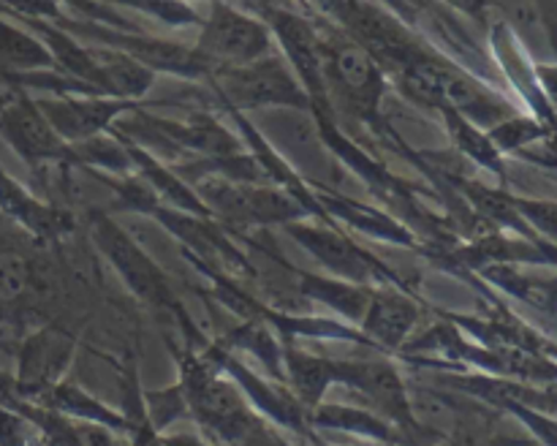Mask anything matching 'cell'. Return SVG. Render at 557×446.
I'll use <instances>...</instances> for the list:
<instances>
[{
  "label": "cell",
  "instance_id": "cell-1",
  "mask_svg": "<svg viewBox=\"0 0 557 446\" xmlns=\"http://www.w3.org/2000/svg\"><path fill=\"white\" fill-rule=\"evenodd\" d=\"M397 74H400L403 87H406V96L417 98L424 107L441 109V112L451 109V112L471 120L473 125H490L493 128V125L504 123L506 117L515 114L504 98L490 92L473 76L462 74L460 69L449 65L446 60L428 54L424 49H419Z\"/></svg>",
  "mask_w": 557,
  "mask_h": 446
},
{
  "label": "cell",
  "instance_id": "cell-2",
  "mask_svg": "<svg viewBox=\"0 0 557 446\" xmlns=\"http://www.w3.org/2000/svg\"><path fill=\"white\" fill-rule=\"evenodd\" d=\"M326 92L341 96L343 107L362 120H375L386 92L384 69L351 38H321Z\"/></svg>",
  "mask_w": 557,
  "mask_h": 446
},
{
  "label": "cell",
  "instance_id": "cell-3",
  "mask_svg": "<svg viewBox=\"0 0 557 446\" xmlns=\"http://www.w3.org/2000/svg\"><path fill=\"white\" fill-rule=\"evenodd\" d=\"M215 87L234 109L256 107H297L308 109L310 98L294 71L275 54L256 60L248 65L212 71Z\"/></svg>",
  "mask_w": 557,
  "mask_h": 446
},
{
  "label": "cell",
  "instance_id": "cell-4",
  "mask_svg": "<svg viewBox=\"0 0 557 446\" xmlns=\"http://www.w3.org/2000/svg\"><path fill=\"white\" fill-rule=\"evenodd\" d=\"M196 52L210 63L212 71L248 65L272 54V30L264 22L215 0L210 20L201 27Z\"/></svg>",
  "mask_w": 557,
  "mask_h": 446
},
{
  "label": "cell",
  "instance_id": "cell-5",
  "mask_svg": "<svg viewBox=\"0 0 557 446\" xmlns=\"http://www.w3.org/2000/svg\"><path fill=\"white\" fill-rule=\"evenodd\" d=\"M201 201H207L212 215H221L234 223H294L310 215L305 205L294 196L277 188H261L250 183H234V179H212L201 183Z\"/></svg>",
  "mask_w": 557,
  "mask_h": 446
},
{
  "label": "cell",
  "instance_id": "cell-6",
  "mask_svg": "<svg viewBox=\"0 0 557 446\" xmlns=\"http://www.w3.org/2000/svg\"><path fill=\"white\" fill-rule=\"evenodd\" d=\"M326 9L335 11L337 20L346 25L348 38L368 49L381 69L400 71L422 49L395 16L375 5L362 0H326Z\"/></svg>",
  "mask_w": 557,
  "mask_h": 446
},
{
  "label": "cell",
  "instance_id": "cell-7",
  "mask_svg": "<svg viewBox=\"0 0 557 446\" xmlns=\"http://www.w3.org/2000/svg\"><path fill=\"white\" fill-rule=\"evenodd\" d=\"M286 232L308 250L313 259H319L321 264L330 267L337 277L351 283H364L370 286L373 281L384 283V286L406 288L400 275L389 270L384 261L375 259L373 253H368L364 248H359L357 243L346 237V234L335 232L330 226H308V223H286Z\"/></svg>",
  "mask_w": 557,
  "mask_h": 446
},
{
  "label": "cell",
  "instance_id": "cell-8",
  "mask_svg": "<svg viewBox=\"0 0 557 446\" xmlns=\"http://www.w3.org/2000/svg\"><path fill=\"white\" fill-rule=\"evenodd\" d=\"M261 11L267 16V27L275 33L281 47L286 49L288 63L297 71L299 85L308 92L310 107L324 114V117H330V92H326L324 63H321V36L308 20L292 14V11L275 9V5H264Z\"/></svg>",
  "mask_w": 557,
  "mask_h": 446
},
{
  "label": "cell",
  "instance_id": "cell-9",
  "mask_svg": "<svg viewBox=\"0 0 557 446\" xmlns=\"http://www.w3.org/2000/svg\"><path fill=\"white\" fill-rule=\"evenodd\" d=\"M92 239L98 243V248L107 253V259L117 267V272L123 275V281L128 283L131 292L139 299L152 305H169V308H177L174 305L172 292L166 286V277L158 270L156 261L123 232L114 221H109L107 215L92 218Z\"/></svg>",
  "mask_w": 557,
  "mask_h": 446
},
{
  "label": "cell",
  "instance_id": "cell-10",
  "mask_svg": "<svg viewBox=\"0 0 557 446\" xmlns=\"http://www.w3.org/2000/svg\"><path fill=\"white\" fill-rule=\"evenodd\" d=\"M0 134L30 166H41L49 161H74L71 145L60 139L36 101L27 96L0 103Z\"/></svg>",
  "mask_w": 557,
  "mask_h": 446
},
{
  "label": "cell",
  "instance_id": "cell-11",
  "mask_svg": "<svg viewBox=\"0 0 557 446\" xmlns=\"http://www.w3.org/2000/svg\"><path fill=\"white\" fill-rule=\"evenodd\" d=\"M36 107L65 145H79L103 134L114 117L136 109V103L112 96H60L52 101H36Z\"/></svg>",
  "mask_w": 557,
  "mask_h": 446
},
{
  "label": "cell",
  "instance_id": "cell-12",
  "mask_svg": "<svg viewBox=\"0 0 557 446\" xmlns=\"http://www.w3.org/2000/svg\"><path fill=\"white\" fill-rule=\"evenodd\" d=\"M337 381L351 386L357 395L368 397L370 408L381 417L392 419L403 428H413L411 408H408L406 381L386 362H337Z\"/></svg>",
  "mask_w": 557,
  "mask_h": 446
},
{
  "label": "cell",
  "instance_id": "cell-13",
  "mask_svg": "<svg viewBox=\"0 0 557 446\" xmlns=\"http://www.w3.org/2000/svg\"><path fill=\"white\" fill-rule=\"evenodd\" d=\"M85 33H90L92 38L103 44H112L114 49H120L128 58L139 60L141 65L156 74V71H169V74L185 76V79H199V76L212 74L210 63L201 58L196 49H185L180 44L161 41V38H147V36H134V33H112V30H98V27H85Z\"/></svg>",
  "mask_w": 557,
  "mask_h": 446
},
{
  "label": "cell",
  "instance_id": "cell-14",
  "mask_svg": "<svg viewBox=\"0 0 557 446\" xmlns=\"http://www.w3.org/2000/svg\"><path fill=\"white\" fill-rule=\"evenodd\" d=\"M417 302L403 288H379L362 315V335L373 337L384 348H400L417 326Z\"/></svg>",
  "mask_w": 557,
  "mask_h": 446
},
{
  "label": "cell",
  "instance_id": "cell-15",
  "mask_svg": "<svg viewBox=\"0 0 557 446\" xmlns=\"http://www.w3.org/2000/svg\"><path fill=\"white\" fill-rule=\"evenodd\" d=\"M223 368H226L228 373L234 375V381L243 386V392L250 397V402H253L256 408H261V413H267L272 422L283 424V428H292L294 433L299 435H310L308 424H305V419H308L305 417V406L294 397V392H283L277 389L275 384H267V381H261L259 375L250 373L248 368H243V364L232 357L223 359Z\"/></svg>",
  "mask_w": 557,
  "mask_h": 446
},
{
  "label": "cell",
  "instance_id": "cell-16",
  "mask_svg": "<svg viewBox=\"0 0 557 446\" xmlns=\"http://www.w3.org/2000/svg\"><path fill=\"white\" fill-rule=\"evenodd\" d=\"M71 346L74 343L58 330H44L33 335L30 340L22 346L20 354V386L25 392L41 389L47 392L52 381L58 379L60 370L65 368L71 357Z\"/></svg>",
  "mask_w": 557,
  "mask_h": 446
},
{
  "label": "cell",
  "instance_id": "cell-17",
  "mask_svg": "<svg viewBox=\"0 0 557 446\" xmlns=\"http://www.w3.org/2000/svg\"><path fill=\"white\" fill-rule=\"evenodd\" d=\"M0 210L16 221L20 226H25L27 232H33L36 237H54V234L71 228V221L54 207L41 205L38 199H33L22 185H16L9 174L0 169Z\"/></svg>",
  "mask_w": 557,
  "mask_h": 446
},
{
  "label": "cell",
  "instance_id": "cell-18",
  "mask_svg": "<svg viewBox=\"0 0 557 446\" xmlns=\"http://www.w3.org/2000/svg\"><path fill=\"white\" fill-rule=\"evenodd\" d=\"M283 373L292 381L294 397L305 408H315L324 400L326 389L337 381V362L286 346L283 348Z\"/></svg>",
  "mask_w": 557,
  "mask_h": 446
},
{
  "label": "cell",
  "instance_id": "cell-19",
  "mask_svg": "<svg viewBox=\"0 0 557 446\" xmlns=\"http://www.w3.org/2000/svg\"><path fill=\"white\" fill-rule=\"evenodd\" d=\"M373 292L375 288L364 286V283L299 272V294L313 299V302L326 305V308H332L335 313L346 315L348 321H362L364 310H368L370 299H373Z\"/></svg>",
  "mask_w": 557,
  "mask_h": 446
},
{
  "label": "cell",
  "instance_id": "cell-20",
  "mask_svg": "<svg viewBox=\"0 0 557 446\" xmlns=\"http://www.w3.org/2000/svg\"><path fill=\"white\" fill-rule=\"evenodd\" d=\"M319 210L321 212H332V215H337L341 221H346L348 226H354L357 232H364L370 234V237L375 239H386V243L392 245H413L417 239H413V234L408 232L403 223L392 221L386 212H379L373 210V207H362L357 205L354 199H346V196H321L319 199Z\"/></svg>",
  "mask_w": 557,
  "mask_h": 446
},
{
  "label": "cell",
  "instance_id": "cell-21",
  "mask_svg": "<svg viewBox=\"0 0 557 446\" xmlns=\"http://www.w3.org/2000/svg\"><path fill=\"white\" fill-rule=\"evenodd\" d=\"M128 152H131V161H134L136 166L145 172L147 185H150V190L156 194L158 201H163V205H169L172 210H177V212H188V215H199V218H212L210 207L201 201V196H196L194 190L183 183V179L174 177V174L169 172L166 166H161L156 158L147 156L145 150H139V147H134V145H128Z\"/></svg>",
  "mask_w": 557,
  "mask_h": 446
},
{
  "label": "cell",
  "instance_id": "cell-22",
  "mask_svg": "<svg viewBox=\"0 0 557 446\" xmlns=\"http://www.w3.org/2000/svg\"><path fill=\"white\" fill-rule=\"evenodd\" d=\"M47 400L52 406V411L63 413V417L82 419V422H98L112 428L114 433H128L134 430V424L128 422V417H120V413L109 411L103 402H98L96 397H90L87 392H82L74 384H54L47 389Z\"/></svg>",
  "mask_w": 557,
  "mask_h": 446
},
{
  "label": "cell",
  "instance_id": "cell-23",
  "mask_svg": "<svg viewBox=\"0 0 557 446\" xmlns=\"http://www.w3.org/2000/svg\"><path fill=\"white\" fill-rule=\"evenodd\" d=\"M0 63L16 74H30V71L54 69V60L49 54L47 44L33 33L0 20Z\"/></svg>",
  "mask_w": 557,
  "mask_h": 446
},
{
  "label": "cell",
  "instance_id": "cell-24",
  "mask_svg": "<svg viewBox=\"0 0 557 446\" xmlns=\"http://www.w3.org/2000/svg\"><path fill=\"white\" fill-rule=\"evenodd\" d=\"M98 63L103 69V85H107V96L112 98H141L147 90H150L152 74L147 65H141L139 60L128 58L123 52H96Z\"/></svg>",
  "mask_w": 557,
  "mask_h": 446
},
{
  "label": "cell",
  "instance_id": "cell-25",
  "mask_svg": "<svg viewBox=\"0 0 557 446\" xmlns=\"http://www.w3.org/2000/svg\"><path fill=\"white\" fill-rule=\"evenodd\" d=\"M310 422L319 424L326 430H346V433L364 435L370 441H395V430L389 428V422L375 413L364 411V408H351V406H315Z\"/></svg>",
  "mask_w": 557,
  "mask_h": 446
},
{
  "label": "cell",
  "instance_id": "cell-26",
  "mask_svg": "<svg viewBox=\"0 0 557 446\" xmlns=\"http://www.w3.org/2000/svg\"><path fill=\"white\" fill-rule=\"evenodd\" d=\"M446 128H449L455 145L466 152L468 158H473L476 163H482L490 172L500 174L504 177V163H500V152L495 150V145L490 141V136L484 134L479 125H473L471 120H466L462 114L451 112V109H444Z\"/></svg>",
  "mask_w": 557,
  "mask_h": 446
},
{
  "label": "cell",
  "instance_id": "cell-27",
  "mask_svg": "<svg viewBox=\"0 0 557 446\" xmlns=\"http://www.w3.org/2000/svg\"><path fill=\"white\" fill-rule=\"evenodd\" d=\"M228 340H232L234 346L253 351L256 357L261 359V364H264L275 379H286V373H283V348L277 346L270 326H267L261 319H253L248 326L234 330V335L228 337Z\"/></svg>",
  "mask_w": 557,
  "mask_h": 446
},
{
  "label": "cell",
  "instance_id": "cell-28",
  "mask_svg": "<svg viewBox=\"0 0 557 446\" xmlns=\"http://www.w3.org/2000/svg\"><path fill=\"white\" fill-rule=\"evenodd\" d=\"M147 406V422L150 428L163 430L166 424H172L174 419H180L183 413H188V397H185L183 386H172V389H161V392H150L145 397Z\"/></svg>",
  "mask_w": 557,
  "mask_h": 446
},
{
  "label": "cell",
  "instance_id": "cell-29",
  "mask_svg": "<svg viewBox=\"0 0 557 446\" xmlns=\"http://www.w3.org/2000/svg\"><path fill=\"white\" fill-rule=\"evenodd\" d=\"M487 136H490V141H493L495 150H498V152L520 150V147H525L528 141L544 136V128L536 123V120L517 117V114H511V117H506L504 123L493 125Z\"/></svg>",
  "mask_w": 557,
  "mask_h": 446
},
{
  "label": "cell",
  "instance_id": "cell-30",
  "mask_svg": "<svg viewBox=\"0 0 557 446\" xmlns=\"http://www.w3.org/2000/svg\"><path fill=\"white\" fill-rule=\"evenodd\" d=\"M30 286V264L16 250H0V302H14Z\"/></svg>",
  "mask_w": 557,
  "mask_h": 446
},
{
  "label": "cell",
  "instance_id": "cell-31",
  "mask_svg": "<svg viewBox=\"0 0 557 446\" xmlns=\"http://www.w3.org/2000/svg\"><path fill=\"white\" fill-rule=\"evenodd\" d=\"M114 3L134 5V9L150 11V14H156L158 20L169 22V25H185V22H199V20H196L194 11H190L185 3H180V0H114Z\"/></svg>",
  "mask_w": 557,
  "mask_h": 446
},
{
  "label": "cell",
  "instance_id": "cell-32",
  "mask_svg": "<svg viewBox=\"0 0 557 446\" xmlns=\"http://www.w3.org/2000/svg\"><path fill=\"white\" fill-rule=\"evenodd\" d=\"M517 210L525 221H531L533 226L542 228L544 234L557 239V205L553 201H528V199H515Z\"/></svg>",
  "mask_w": 557,
  "mask_h": 446
},
{
  "label": "cell",
  "instance_id": "cell-33",
  "mask_svg": "<svg viewBox=\"0 0 557 446\" xmlns=\"http://www.w3.org/2000/svg\"><path fill=\"white\" fill-rule=\"evenodd\" d=\"M69 433L76 446H117L114 430L107 428V424L82 422V419H76V422H69Z\"/></svg>",
  "mask_w": 557,
  "mask_h": 446
},
{
  "label": "cell",
  "instance_id": "cell-34",
  "mask_svg": "<svg viewBox=\"0 0 557 446\" xmlns=\"http://www.w3.org/2000/svg\"><path fill=\"white\" fill-rule=\"evenodd\" d=\"M0 5H5L14 14L27 16V20H58L63 22V14L58 9V0H0Z\"/></svg>",
  "mask_w": 557,
  "mask_h": 446
},
{
  "label": "cell",
  "instance_id": "cell-35",
  "mask_svg": "<svg viewBox=\"0 0 557 446\" xmlns=\"http://www.w3.org/2000/svg\"><path fill=\"white\" fill-rule=\"evenodd\" d=\"M0 446H27L22 417L0 406Z\"/></svg>",
  "mask_w": 557,
  "mask_h": 446
},
{
  "label": "cell",
  "instance_id": "cell-36",
  "mask_svg": "<svg viewBox=\"0 0 557 446\" xmlns=\"http://www.w3.org/2000/svg\"><path fill=\"white\" fill-rule=\"evenodd\" d=\"M444 3L455 5L457 11H462V14L482 20L484 11H487V5H490V0H444Z\"/></svg>",
  "mask_w": 557,
  "mask_h": 446
},
{
  "label": "cell",
  "instance_id": "cell-37",
  "mask_svg": "<svg viewBox=\"0 0 557 446\" xmlns=\"http://www.w3.org/2000/svg\"><path fill=\"white\" fill-rule=\"evenodd\" d=\"M536 74L542 79V87L547 90V96L553 98L557 107V65H539Z\"/></svg>",
  "mask_w": 557,
  "mask_h": 446
},
{
  "label": "cell",
  "instance_id": "cell-38",
  "mask_svg": "<svg viewBox=\"0 0 557 446\" xmlns=\"http://www.w3.org/2000/svg\"><path fill=\"white\" fill-rule=\"evenodd\" d=\"M539 9H542L544 20H547L549 30H553L555 44H557V0H539Z\"/></svg>",
  "mask_w": 557,
  "mask_h": 446
},
{
  "label": "cell",
  "instance_id": "cell-39",
  "mask_svg": "<svg viewBox=\"0 0 557 446\" xmlns=\"http://www.w3.org/2000/svg\"><path fill=\"white\" fill-rule=\"evenodd\" d=\"M163 444L166 446H212V444H207V441L194 438V435H169V438H163Z\"/></svg>",
  "mask_w": 557,
  "mask_h": 446
},
{
  "label": "cell",
  "instance_id": "cell-40",
  "mask_svg": "<svg viewBox=\"0 0 557 446\" xmlns=\"http://www.w3.org/2000/svg\"><path fill=\"white\" fill-rule=\"evenodd\" d=\"M0 103H3V101H0Z\"/></svg>",
  "mask_w": 557,
  "mask_h": 446
}]
</instances>
